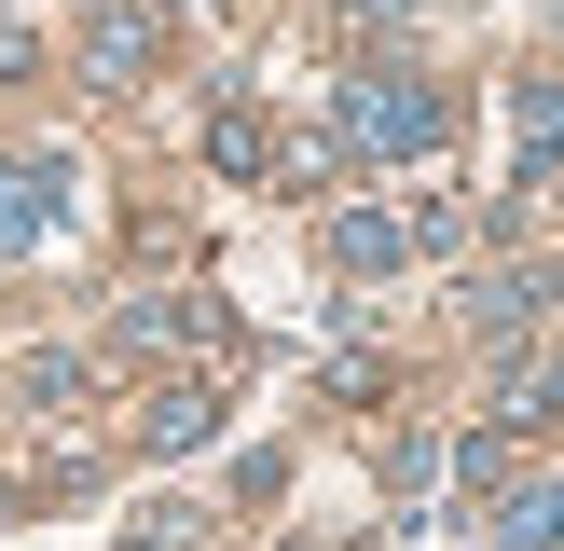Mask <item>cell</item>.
<instances>
[{
  "label": "cell",
  "instance_id": "cell-2",
  "mask_svg": "<svg viewBox=\"0 0 564 551\" xmlns=\"http://www.w3.org/2000/svg\"><path fill=\"white\" fill-rule=\"evenodd\" d=\"M69 235V165H0V248H55Z\"/></svg>",
  "mask_w": 564,
  "mask_h": 551
},
{
  "label": "cell",
  "instance_id": "cell-12",
  "mask_svg": "<svg viewBox=\"0 0 564 551\" xmlns=\"http://www.w3.org/2000/svg\"><path fill=\"white\" fill-rule=\"evenodd\" d=\"M0 69H28V14H14V0H0Z\"/></svg>",
  "mask_w": 564,
  "mask_h": 551
},
{
  "label": "cell",
  "instance_id": "cell-9",
  "mask_svg": "<svg viewBox=\"0 0 564 551\" xmlns=\"http://www.w3.org/2000/svg\"><path fill=\"white\" fill-rule=\"evenodd\" d=\"M496 538L510 551H564V483H510L496 496Z\"/></svg>",
  "mask_w": 564,
  "mask_h": 551
},
{
  "label": "cell",
  "instance_id": "cell-5",
  "mask_svg": "<svg viewBox=\"0 0 564 551\" xmlns=\"http://www.w3.org/2000/svg\"><path fill=\"white\" fill-rule=\"evenodd\" d=\"M510 125H523V180H551V165H564V69L510 83Z\"/></svg>",
  "mask_w": 564,
  "mask_h": 551
},
{
  "label": "cell",
  "instance_id": "cell-11",
  "mask_svg": "<svg viewBox=\"0 0 564 551\" xmlns=\"http://www.w3.org/2000/svg\"><path fill=\"white\" fill-rule=\"evenodd\" d=\"M523 428H564V372H538V386H523Z\"/></svg>",
  "mask_w": 564,
  "mask_h": 551
},
{
  "label": "cell",
  "instance_id": "cell-4",
  "mask_svg": "<svg viewBox=\"0 0 564 551\" xmlns=\"http://www.w3.org/2000/svg\"><path fill=\"white\" fill-rule=\"evenodd\" d=\"M124 345H235V317H207L193 290H138L124 303Z\"/></svg>",
  "mask_w": 564,
  "mask_h": 551
},
{
  "label": "cell",
  "instance_id": "cell-10",
  "mask_svg": "<svg viewBox=\"0 0 564 551\" xmlns=\"http://www.w3.org/2000/svg\"><path fill=\"white\" fill-rule=\"evenodd\" d=\"M262 152H275L262 110H220V125H207V165H220V180H262Z\"/></svg>",
  "mask_w": 564,
  "mask_h": 551
},
{
  "label": "cell",
  "instance_id": "cell-1",
  "mask_svg": "<svg viewBox=\"0 0 564 551\" xmlns=\"http://www.w3.org/2000/svg\"><path fill=\"white\" fill-rule=\"evenodd\" d=\"M441 125H455V110H441L413 69H372V83H345V138H358V152H386V165H400V152H441Z\"/></svg>",
  "mask_w": 564,
  "mask_h": 551
},
{
  "label": "cell",
  "instance_id": "cell-6",
  "mask_svg": "<svg viewBox=\"0 0 564 551\" xmlns=\"http://www.w3.org/2000/svg\"><path fill=\"white\" fill-rule=\"evenodd\" d=\"M152 42H165V28L124 0V14H97V28H83V69H97V83H138V69H152Z\"/></svg>",
  "mask_w": 564,
  "mask_h": 551
},
{
  "label": "cell",
  "instance_id": "cell-7",
  "mask_svg": "<svg viewBox=\"0 0 564 551\" xmlns=\"http://www.w3.org/2000/svg\"><path fill=\"white\" fill-rule=\"evenodd\" d=\"M400 248H413V220H386V207H330V262H345V276H386Z\"/></svg>",
  "mask_w": 564,
  "mask_h": 551
},
{
  "label": "cell",
  "instance_id": "cell-8",
  "mask_svg": "<svg viewBox=\"0 0 564 551\" xmlns=\"http://www.w3.org/2000/svg\"><path fill=\"white\" fill-rule=\"evenodd\" d=\"M138 428H152V455H193V441H220V386H165Z\"/></svg>",
  "mask_w": 564,
  "mask_h": 551
},
{
  "label": "cell",
  "instance_id": "cell-3",
  "mask_svg": "<svg viewBox=\"0 0 564 551\" xmlns=\"http://www.w3.org/2000/svg\"><path fill=\"white\" fill-rule=\"evenodd\" d=\"M551 303H564V276H551V262H523V276H468V331H482V345H523Z\"/></svg>",
  "mask_w": 564,
  "mask_h": 551
}]
</instances>
